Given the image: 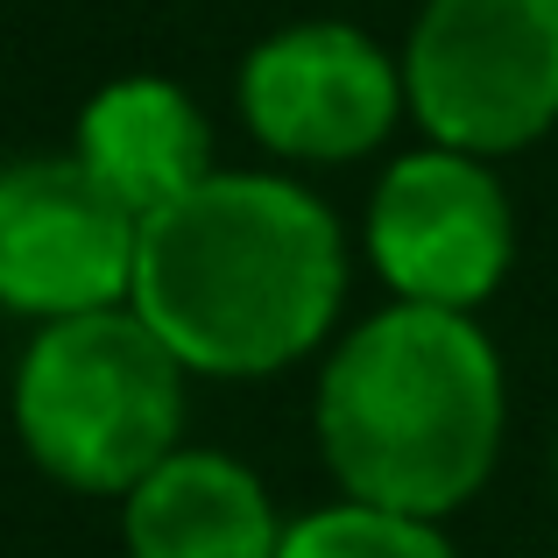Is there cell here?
<instances>
[{
  "mask_svg": "<svg viewBox=\"0 0 558 558\" xmlns=\"http://www.w3.org/2000/svg\"><path fill=\"white\" fill-rule=\"evenodd\" d=\"M354 290V247L290 170H227L142 219L135 304L198 381H269L326 354Z\"/></svg>",
  "mask_w": 558,
  "mask_h": 558,
  "instance_id": "1",
  "label": "cell"
},
{
  "mask_svg": "<svg viewBox=\"0 0 558 558\" xmlns=\"http://www.w3.org/2000/svg\"><path fill=\"white\" fill-rule=\"evenodd\" d=\"M509 438V368L474 312L389 298L332 332L312 389V446L332 488L403 517H460Z\"/></svg>",
  "mask_w": 558,
  "mask_h": 558,
  "instance_id": "2",
  "label": "cell"
},
{
  "mask_svg": "<svg viewBox=\"0 0 558 558\" xmlns=\"http://www.w3.org/2000/svg\"><path fill=\"white\" fill-rule=\"evenodd\" d=\"M191 375L135 304L43 318L8 375V424L43 481L121 502L184 446Z\"/></svg>",
  "mask_w": 558,
  "mask_h": 558,
  "instance_id": "3",
  "label": "cell"
},
{
  "mask_svg": "<svg viewBox=\"0 0 558 558\" xmlns=\"http://www.w3.org/2000/svg\"><path fill=\"white\" fill-rule=\"evenodd\" d=\"M396 57L424 142L509 163L558 128V0H424Z\"/></svg>",
  "mask_w": 558,
  "mask_h": 558,
  "instance_id": "4",
  "label": "cell"
},
{
  "mask_svg": "<svg viewBox=\"0 0 558 558\" xmlns=\"http://www.w3.org/2000/svg\"><path fill=\"white\" fill-rule=\"evenodd\" d=\"M233 113L247 142L283 170H340L368 163L410 121L403 57L361 22L304 14L283 22L241 57Z\"/></svg>",
  "mask_w": 558,
  "mask_h": 558,
  "instance_id": "5",
  "label": "cell"
},
{
  "mask_svg": "<svg viewBox=\"0 0 558 558\" xmlns=\"http://www.w3.org/2000/svg\"><path fill=\"white\" fill-rule=\"evenodd\" d=\"M361 255L389 298L481 312L517 269V198L488 156L417 142L375 170Z\"/></svg>",
  "mask_w": 558,
  "mask_h": 558,
  "instance_id": "6",
  "label": "cell"
},
{
  "mask_svg": "<svg viewBox=\"0 0 558 558\" xmlns=\"http://www.w3.org/2000/svg\"><path fill=\"white\" fill-rule=\"evenodd\" d=\"M135 255L142 219L71 149L0 163V312L43 326L128 304Z\"/></svg>",
  "mask_w": 558,
  "mask_h": 558,
  "instance_id": "7",
  "label": "cell"
},
{
  "mask_svg": "<svg viewBox=\"0 0 558 558\" xmlns=\"http://www.w3.org/2000/svg\"><path fill=\"white\" fill-rule=\"evenodd\" d=\"M283 523L269 481L219 446H178L121 495L128 558H276Z\"/></svg>",
  "mask_w": 558,
  "mask_h": 558,
  "instance_id": "8",
  "label": "cell"
},
{
  "mask_svg": "<svg viewBox=\"0 0 558 558\" xmlns=\"http://www.w3.org/2000/svg\"><path fill=\"white\" fill-rule=\"evenodd\" d=\"M71 156L135 219L163 213L170 198H184L191 184L219 170L205 107L178 78H156V71H128V78L99 85L71 121Z\"/></svg>",
  "mask_w": 558,
  "mask_h": 558,
  "instance_id": "9",
  "label": "cell"
},
{
  "mask_svg": "<svg viewBox=\"0 0 558 558\" xmlns=\"http://www.w3.org/2000/svg\"><path fill=\"white\" fill-rule=\"evenodd\" d=\"M276 558H460V545L438 517H403V509L340 495V502L290 517Z\"/></svg>",
  "mask_w": 558,
  "mask_h": 558,
  "instance_id": "10",
  "label": "cell"
},
{
  "mask_svg": "<svg viewBox=\"0 0 558 558\" xmlns=\"http://www.w3.org/2000/svg\"><path fill=\"white\" fill-rule=\"evenodd\" d=\"M551 495H558V438H551Z\"/></svg>",
  "mask_w": 558,
  "mask_h": 558,
  "instance_id": "11",
  "label": "cell"
}]
</instances>
